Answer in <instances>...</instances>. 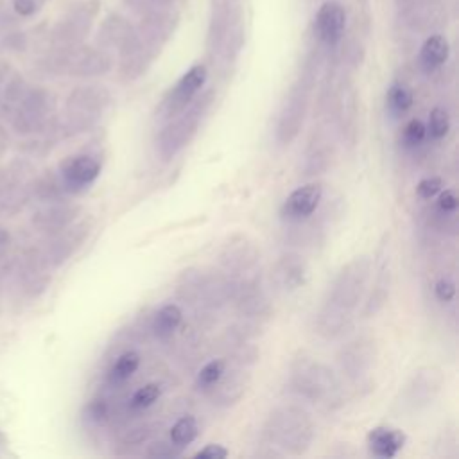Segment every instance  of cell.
I'll return each instance as SVG.
<instances>
[{
    "mask_svg": "<svg viewBox=\"0 0 459 459\" xmlns=\"http://www.w3.org/2000/svg\"><path fill=\"white\" fill-rule=\"evenodd\" d=\"M246 47L244 0H210L204 30L206 66L219 74L230 72Z\"/></svg>",
    "mask_w": 459,
    "mask_h": 459,
    "instance_id": "obj_1",
    "label": "cell"
},
{
    "mask_svg": "<svg viewBox=\"0 0 459 459\" xmlns=\"http://www.w3.org/2000/svg\"><path fill=\"white\" fill-rule=\"evenodd\" d=\"M323 65L325 59L314 48H308L303 65L296 79L289 86V91L285 93V99L276 117L274 138L280 145L287 147L299 136L310 111L312 95Z\"/></svg>",
    "mask_w": 459,
    "mask_h": 459,
    "instance_id": "obj_2",
    "label": "cell"
},
{
    "mask_svg": "<svg viewBox=\"0 0 459 459\" xmlns=\"http://www.w3.org/2000/svg\"><path fill=\"white\" fill-rule=\"evenodd\" d=\"M287 384L294 394L325 409H337L344 402V385L337 373L314 357H296L289 366Z\"/></svg>",
    "mask_w": 459,
    "mask_h": 459,
    "instance_id": "obj_3",
    "label": "cell"
},
{
    "mask_svg": "<svg viewBox=\"0 0 459 459\" xmlns=\"http://www.w3.org/2000/svg\"><path fill=\"white\" fill-rule=\"evenodd\" d=\"M262 434L283 455H303L314 441L316 425L307 409L296 403H283L267 414Z\"/></svg>",
    "mask_w": 459,
    "mask_h": 459,
    "instance_id": "obj_4",
    "label": "cell"
},
{
    "mask_svg": "<svg viewBox=\"0 0 459 459\" xmlns=\"http://www.w3.org/2000/svg\"><path fill=\"white\" fill-rule=\"evenodd\" d=\"M215 90L203 88V91L178 115L165 120L154 138V149L161 161L174 160L197 136L203 120L215 102Z\"/></svg>",
    "mask_w": 459,
    "mask_h": 459,
    "instance_id": "obj_5",
    "label": "cell"
},
{
    "mask_svg": "<svg viewBox=\"0 0 459 459\" xmlns=\"http://www.w3.org/2000/svg\"><path fill=\"white\" fill-rule=\"evenodd\" d=\"M350 7L342 0H321L310 20V48H314L325 65H335L339 52L350 39Z\"/></svg>",
    "mask_w": 459,
    "mask_h": 459,
    "instance_id": "obj_6",
    "label": "cell"
},
{
    "mask_svg": "<svg viewBox=\"0 0 459 459\" xmlns=\"http://www.w3.org/2000/svg\"><path fill=\"white\" fill-rule=\"evenodd\" d=\"M99 0H81L68 5L45 34L47 48L74 50L86 43L99 18Z\"/></svg>",
    "mask_w": 459,
    "mask_h": 459,
    "instance_id": "obj_7",
    "label": "cell"
},
{
    "mask_svg": "<svg viewBox=\"0 0 459 459\" xmlns=\"http://www.w3.org/2000/svg\"><path fill=\"white\" fill-rule=\"evenodd\" d=\"M371 273L373 260L368 255H357L350 258L335 273L323 301L346 312H355L364 299Z\"/></svg>",
    "mask_w": 459,
    "mask_h": 459,
    "instance_id": "obj_8",
    "label": "cell"
},
{
    "mask_svg": "<svg viewBox=\"0 0 459 459\" xmlns=\"http://www.w3.org/2000/svg\"><path fill=\"white\" fill-rule=\"evenodd\" d=\"M454 0H393L396 23L416 34H430L441 30L446 22Z\"/></svg>",
    "mask_w": 459,
    "mask_h": 459,
    "instance_id": "obj_9",
    "label": "cell"
},
{
    "mask_svg": "<svg viewBox=\"0 0 459 459\" xmlns=\"http://www.w3.org/2000/svg\"><path fill=\"white\" fill-rule=\"evenodd\" d=\"M57 97L45 86H29L11 113L13 129L20 134L41 133L56 113Z\"/></svg>",
    "mask_w": 459,
    "mask_h": 459,
    "instance_id": "obj_10",
    "label": "cell"
},
{
    "mask_svg": "<svg viewBox=\"0 0 459 459\" xmlns=\"http://www.w3.org/2000/svg\"><path fill=\"white\" fill-rule=\"evenodd\" d=\"M181 18V7H147L140 14L134 16V25L138 36L143 45L156 56L163 52V48L174 38Z\"/></svg>",
    "mask_w": 459,
    "mask_h": 459,
    "instance_id": "obj_11",
    "label": "cell"
},
{
    "mask_svg": "<svg viewBox=\"0 0 459 459\" xmlns=\"http://www.w3.org/2000/svg\"><path fill=\"white\" fill-rule=\"evenodd\" d=\"M210 75V68L204 61L194 63L190 68H186L178 81L163 93L158 108H156V118L160 122H165L183 111L206 86Z\"/></svg>",
    "mask_w": 459,
    "mask_h": 459,
    "instance_id": "obj_12",
    "label": "cell"
},
{
    "mask_svg": "<svg viewBox=\"0 0 459 459\" xmlns=\"http://www.w3.org/2000/svg\"><path fill=\"white\" fill-rule=\"evenodd\" d=\"M378 357V342L371 333H359L346 341L337 351L339 371L350 382L364 380L375 368Z\"/></svg>",
    "mask_w": 459,
    "mask_h": 459,
    "instance_id": "obj_13",
    "label": "cell"
},
{
    "mask_svg": "<svg viewBox=\"0 0 459 459\" xmlns=\"http://www.w3.org/2000/svg\"><path fill=\"white\" fill-rule=\"evenodd\" d=\"M93 226H95V221L91 217H86L81 221L77 219L65 230L48 235L45 246L39 247L47 265L50 269H56V267H61L65 262H68L90 238Z\"/></svg>",
    "mask_w": 459,
    "mask_h": 459,
    "instance_id": "obj_14",
    "label": "cell"
},
{
    "mask_svg": "<svg viewBox=\"0 0 459 459\" xmlns=\"http://www.w3.org/2000/svg\"><path fill=\"white\" fill-rule=\"evenodd\" d=\"M260 262L258 244L246 233H231L217 251V264L221 271L231 276H242L251 271Z\"/></svg>",
    "mask_w": 459,
    "mask_h": 459,
    "instance_id": "obj_15",
    "label": "cell"
},
{
    "mask_svg": "<svg viewBox=\"0 0 459 459\" xmlns=\"http://www.w3.org/2000/svg\"><path fill=\"white\" fill-rule=\"evenodd\" d=\"M253 273V271H251ZM242 274L235 276V294H233V303L237 312L255 323L267 321L273 316V305L269 301V296L262 285L260 276L256 274Z\"/></svg>",
    "mask_w": 459,
    "mask_h": 459,
    "instance_id": "obj_16",
    "label": "cell"
},
{
    "mask_svg": "<svg viewBox=\"0 0 459 459\" xmlns=\"http://www.w3.org/2000/svg\"><path fill=\"white\" fill-rule=\"evenodd\" d=\"M443 384H445V377L437 366L418 368L400 393L402 409L409 412H418L429 407L441 393Z\"/></svg>",
    "mask_w": 459,
    "mask_h": 459,
    "instance_id": "obj_17",
    "label": "cell"
},
{
    "mask_svg": "<svg viewBox=\"0 0 459 459\" xmlns=\"http://www.w3.org/2000/svg\"><path fill=\"white\" fill-rule=\"evenodd\" d=\"M115 70V57L111 52L95 43H82L68 56L66 75L75 79H99Z\"/></svg>",
    "mask_w": 459,
    "mask_h": 459,
    "instance_id": "obj_18",
    "label": "cell"
},
{
    "mask_svg": "<svg viewBox=\"0 0 459 459\" xmlns=\"http://www.w3.org/2000/svg\"><path fill=\"white\" fill-rule=\"evenodd\" d=\"M57 172L68 190L70 195H77L86 192L100 176L102 172V161L97 154L91 152H81L65 158Z\"/></svg>",
    "mask_w": 459,
    "mask_h": 459,
    "instance_id": "obj_19",
    "label": "cell"
},
{
    "mask_svg": "<svg viewBox=\"0 0 459 459\" xmlns=\"http://www.w3.org/2000/svg\"><path fill=\"white\" fill-rule=\"evenodd\" d=\"M113 93L108 86L99 82H86L75 86L65 100V111L84 115L100 120L102 115L111 108Z\"/></svg>",
    "mask_w": 459,
    "mask_h": 459,
    "instance_id": "obj_20",
    "label": "cell"
},
{
    "mask_svg": "<svg viewBox=\"0 0 459 459\" xmlns=\"http://www.w3.org/2000/svg\"><path fill=\"white\" fill-rule=\"evenodd\" d=\"M323 194L325 188L321 181H310L294 188L280 206L281 221L287 224H296L308 219L321 206Z\"/></svg>",
    "mask_w": 459,
    "mask_h": 459,
    "instance_id": "obj_21",
    "label": "cell"
},
{
    "mask_svg": "<svg viewBox=\"0 0 459 459\" xmlns=\"http://www.w3.org/2000/svg\"><path fill=\"white\" fill-rule=\"evenodd\" d=\"M333 161H335V143L330 133L319 127L310 134L307 142L299 174L303 178L321 176L332 169Z\"/></svg>",
    "mask_w": 459,
    "mask_h": 459,
    "instance_id": "obj_22",
    "label": "cell"
},
{
    "mask_svg": "<svg viewBox=\"0 0 459 459\" xmlns=\"http://www.w3.org/2000/svg\"><path fill=\"white\" fill-rule=\"evenodd\" d=\"M308 280V264L296 251L281 253L271 267V283L280 292H294Z\"/></svg>",
    "mask_w": 459,
    "mask_h": 459,
    "instance_id": "obj_23",
    "label": "cell"
},
{
    "mask_svg": "<svg viewBox=\"0 0 459 459\" xmlns=\"http://www.w3.org/2000/svg\"><path fill=\"white\" fill-rule=\"evenodd\" d=\"M82 213V206L77 203L68 201H57V203H47L43 208L36 210L30 217V224L38 233L52 235L72 222H75Z\"/></svg>",
    "mask_w": 459,
    "mask_h": 459,
    "instance_id": "obj_24",
    "label": "cell"
},
{
    "mask_svg": "<svg viewBox=\"0 0 459 459\" xmlns=\"http://www.w3.org/2000/svg\"><path fill=\"white\" fill-rule=\"evenodd\" d=\"M249 384H251V373H247L246 368L238 366L230 371L226 368L221 378L206 393L217 407L228 409L237 405L242 400V396H246Z\"/></svg>",
    "mask_w": 459,
    "mask_h": 459,
    "instance_id": "obj_25",
    "label": "cell"
},
{
    "mask_svg": "<svg viewBox=\"0 0 459 459\" xmlns=\"http://www.w3.org/2000/svg\"><path fill=\"white\" fill-rule=\"evenodd\" d=\"M355 328V312H346L323 301L314 316V332L323 341H339Z\"/></svg>",
    "mask_w": 459,
    "mask_h": 459,
    "instance_id": "obj_26",
    "label": "cell"
},
{
    "mask_svg": "<svg viewBox=\"0 0 459 459\" xmlns=\"http://www.w3.org/2000/svg\"><path fill=\"white\" fill-rule=\"evenodd\" d=\"M377 264L373 265L375 280L368 292V298L362 305V317H375L385 307L391 292V269L387 256V244H380L377 251Z\"/></svg>",
    "mask_w": 459,
    "mask_h": 459,
    "instance_id": "obj_27",
    "label": "cell"
},
{
    "mask_svg": "<svg viewBox=\"0 0 459 459\" xmlns=\"http://www.w3.org/2000/svg\"><path fill=\"white\" fill-rule=\"evenodd\" d=\"M450 54H452V47H450L448 36L443 34L441 30L430 32L420 43V48L416 54V65L425 75H432L448 63Z\"/></svg>",
    "mask_w": 459,
    "mask_h": 459,
    "instance_id": "obj_28",
    "label": "cell"
},
{
    "mask_svg": "<svg viewBox=\"0 0 459 459\" xmlns=\"http://www.w3.org/2000/svg\"><path fill=\"white\" fill-rule=\"evenodd\" d=\"M134 29V22L122 14V13H108L97 27L93 43L108 52L113 54L120 48V45L127 39V36L131 34V30Z\"/></svg>",
    "mask_w": 459,
    "mask_h": 459,
    "instance_id": "obj_29",
    "label": "cell"
},
{
    "mask_svg": "<svg viewBox=\"0 0 459 459\" xmlns=\"http://www.w3.org/2000/svg\"><path fill=\"white\" fill-rule=\"evenodd\" d=\"M407 443V436L403 430L391 425H377L369 429L366 436V445L371 455L380 459L396 457Z\"/></svg>",
    "mask_w": 459,
    "mask_h": 459,
    "instance_id": "obj_30",
    "label": "cell"
},
{
    "mask_svg": "<svg viewBox=\"0 0 459 459\" xmlns=\"http://www.w3.org/2000/svg\"><path fill=\"white\" fill-rule=\"evenodd\" d=\"M29 194L39 203H57L70 197L61 176L57 170H45L34 176L29 183Z\"/></svg>",
    "mask_w": 459,
    "mask_h": 459,
    "instance_id": "obj_31",
    "label": "cell"
},
{
    "mask_svg": "<svg viewBox=\"0 0 459 459\" xmlns=\"http://www.w3.org/2000/svg\"><path fill=\"white\" fill-rule=\"evenodd\" d=\"M183 321V308L178 303H165L161 305L151 321V330L156 339L167 341L174 335Z\"/></svg>",
    "mask_w": 459,
    "mask_h": 459,
    "instance_id": "obj_32",
    "label": "cell"
},
{
    "mask_svg": "<svg viewBox=\"0 0 459 459\" xmlns=\"http://www.w3.org/2000/svg\"><path fill=\"white\" fill-rule=\"evenodd\" d=\"M414 104V91L403 81H393L385 91V111L393 118L403 117Z\"/></svg>",
    "mask_w": 459,
    "mask_h": 459,
    "instance_id": "obj_33",
    "label": "cell"
},
{
    "mask_svg": "<svg viewBox=\"0 0 459 459\" xmlns=\"http://www.w3.org/2000/svg\"><path fill=\"white\" fill-rule=\"evenodd\" d=\"M158 429H160V423H151V421L127 429L117 443V454H129L140 448L142 445L149 443L158 434Z\"/></svg>",
    "mask_w": 459,
    "mask_h": 459,
    "instance_id": "obj_34",
    "label": "cell"
},
{
    "mask_svg": "<svg viewBox=\"0 0 459 459\" xmlns=\"http://www.w3.org/2000/svg\"><path fill=\"white\" fill-rule=\"evenodd\" d=\"M140 360L142 359H140L138 351L127 350V351L120 353L108 371V382L113 385H120V384L127 382L140 368Z\"/></svg>",
    "mask_w": 459,
    "mask_h": 459,
    "instance_id": "obj_35",
    "label": "cell"
},
{
    "mask_svg": "<svg viewBox=\"0 0 459 459\" xmlns=\"http://www.w3.org/2000/svg\"><path fill=\"white\" fill-rule=\"evenodd\" d=\"M199 436V423L194 416L186 414L176 420V423L170 427V441L181 448L188 446L190 443L195 441Z\"/></svg>",
    "mask_w": 459,
    "mask_h": 459,
    "instance_id": "obj_36",
    "label": "cell"
},
{
    "mask_svg": "<svg viewBox=\"0 0 459 459\" xmlns=\"http://www.w3.org/2000/svg\"><path fill=\"white\" fill-rule=\"evenodd\" d=\"M425 140H427V126H425V122L421 118L407 120V124L402 127V133H400V145L405 151H414Z\"/></svg>",
    "mask_w": 459,
    "mask_h": 459,
    "instance_id": "obj_37",
    "label": "cell"
},
{
    "mask_svg": "<svg viewBox=\"0 0 459 459\" xmlns=\"http://www.w3.org/2000/svg\"><path fill=\"white\" fill-rule=\"evenodd\" d=\"M425 126H427V136H430L432 140H443L452 127V120L445 108L434 106L429 113V120Z\"/></svg>",
    "mask_w": 459,
    "mask_h": 459,
    "instance_id": "obj_38",
    "label": "cell"
},
{
    "mask_svg": "<svg viewBox=\"0 0 459 459\" xmlns=\"http://www.w3.org/2000/svg\"><path fill=\"white\" fill-rule=\"evenodd\" d=\"M161 396V385L158 382H149L142 387H138L131 398H129V409L131 411H143L149 409L151 405H154L158 402V398Z\"/></svg>",
    "mask_w": 459,
    "mask_h": 459,
    "instance_id": "obj_39",
    "label": "cell"
},
{
    "mask_svg": "<svg viewBox=\"0 0 459 459\" xmlns=\"http://www.w3.org/2000/svg\"><path fill=\"white\" fill-rule=\"evenodd\" d=\"M228 368V362L224 359H212L208 360L197 373L195 377V387L208 391L224 373V369Z\"/></svg>",
    "mask_w": 459,
    "mask_h": 459,
    "instance_id": "obj_40",
    "label": "cell"
},
{
    "mask_svg": "<svg viewBox=\"0 0 459 459\" xmlns=\"http://www.w3.org/2000/svg\"><path fill=\"white\" fill-rule=\"evenodd\" d=\"M109 418H111V409H109V403L104 398H93L86 403L84 420L90 425H95V427L104 425Z\"/></svg>",
    "mask_w": 459,
    "mask_h": 459,
    "instance_id": "obj_41",
    "label": "cell"
},
{
    "mask_svg": "<svg viewBox=\"0 0 459 459\" xmlns=\"http://www.w3.org/2000/svg\"><path fill=\"white\" fill-rule=\"evenodd\" d=\"M436 212L439 213V217L448 219V221H455V212H457V204H459V197L457 192L454 188H445L436 195Z\"/></svg>",
    "mask_w": 459,
    "mask_h": 459,
    "instance_id": "obj_42",
    "label": "cell"
},
{
    "mask_svg": "<svg viewBox=\"0 0 459 459\" xmlns=\"http://www.w3.org/2000/svg\"><path fill=\"white\" fill-rule=\"evenodd\" d=\"M29 43H30L29 34L20 30L18 27L11 29L0 36V48L4 52H16V54L25 52L29 48Z\"/></svg>",
    "mask_w": 459,
    "mask_h": 459,
    "instance_id": "obj_43",
    "label": "cell"
},
{
    "mask_svg": "<svg viewBox=\"0 0 459 459\" xmlns=\"http://www.w3.org/2000/svg\"><path fill=\"white\" fill-rule=\"evenodd\" d=\"M7 2H9L11 11L22 22V20L36 18L45 9L48 0H7Z\"/></svg>",
    "mask_w": 459,
    "mask_h": 459,
    "instance_id": "obj_44",
    "label": "cell"
},
{
    "mask_svg": "<svg viewBox=\"0 0 459 459\" xmlns=\"http://www.w3.org/2000/svg\"><path fill=\"white\" fill-rule=\"evenodd\" d=\"M260 357V350L255 344H249L247 341H237V346L233 350V360L237 366L247 368L253 366Z\"/></svg>",
    "mask_w": 459,
    "mask_h": 459,
    "instance_id": "obj_45",
    "label": "cell"
},
{
    "mask_svg": "<svg viewBox=\"0 0 459 459\" xmlns=\"http://www.w3.org/2000/svg\"><path fill=\"white\" fill-rule=\"evenodd\" d=\"M443 190V179L439 176H425L416 185V194L420 199H434Z\"/></svg>",
    "mask_w": 459,
    "mask_h": 459,
    "instance_id": "obj_46",
    "label": "cell"
},
{
    "mask_svg": "<svg viewBox=\"0 0 459 459\" xmlns=\"http://www.w3.org/2000/svg\"><path fill=\"white\" fill-rule=\"evenodd\" d=\"M181 452H183V448L178 446V445H174L170 439H169V441L158 439V441H152V443L147 446L145 455H147V457H158V459H161V457H178V455H181Z\"/></svg>",
    "mask_w": 459,
    "mask_h": 459,
    "instance_id": "obj_47",
    "label": "cell"
},
{
    "mask_svg": "<svg viewBox=\"0 0 459 459\" xmlns=\"http://www.w3.org/2000/svg\"><path fill=\"white\" fill-rule=\"evenodd\" d=\"M455 281L452 280V278H448V276H443V278H439L436 283H434V296H436V299L439 301V303H450V301H454V298H455Z\"/></svg>",
    "mask_w": 459,
    "mask_h": 459,
    "instance_id": "obj_48",
    "label": "cell"
},
{
    "mask_svg": "<svg viewBox=\"0 0 459 459\" xmlns=\"http://www.w3.org/2000/svg\"><path fill=\"white\" fill-rule=\"evenodd\" d=\"M18 23H20V20L11 11L9 2L7 0H0V36L5 34L11 29H16Z\"/></svg>",
    "mask_w": 459,
    "mask_h": 459,
    "instance_id": "obj_49",
    "label": "cell"
},
{
    "mask_svg": "<svg viewBox=\"0 0 459 459\" xmlns=\"http://www.w3.org/2000/svg\"><path fill=\"white\" fill-rule=\"evenodd\" d=\"M230 455V450L221 443H208L201 450L195 452V457H208V459H224Z\"/></svg>",
    "mask_w": 459,
    "mask_h": 459,
    "instance_id": "obj_50",
    "label": "cell"
},
{
    "mask_svg": "<svg viewBox=\"0 0 459 459\" xmlns=\"http://www.w3.org/2000/svg\"><path fill=\"white\" fill-rule=\"evenodd\" d=\"M124 9L134 18L136 14H140L142 11H145L151 5V0H120Z\"/></svg>",
    "mask_w": 459,
    "mask_h": 459,
    "instance_id": "obj_51",
    "label": "cell"
},
{
    "mask_svg": "<svg viewBox=\"0 0 459 459\" xmlns=\"http://www.w3.org/2000/svg\"><path fill=\"white\" fill-rule=\"evenodd\" d=\"M13 72H14V70H13L11 63L5 61V59H0V86L7 81V77H9Z\"/></svg>",
    "mask_w": 459,
    "mask_h": 459,
    "instance_id": "obj_52",
    "label": "cell"
},
{
    "mask_svg": "<svg viewBox=\"0 0 459 459\" xmlns=\"http://www.w3.org/2000/svg\"><path fill=\"white\" fill-rule=\"evenodd\" d=\"M9 244H11V233L7 228L0 226V249L9 247Z\"/></svg>",
    "mask_w": 459,
    "mask_h": 459,
    "instance_id": "obj_53",
    "label": "cell"
}]
</instances>
